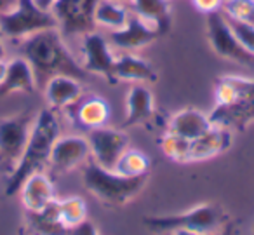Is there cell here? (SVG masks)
Listing matches in <instances>:
<instances>
[{"instance_id": "cell-22", "label": "cell", "mask_w": 254, "mask_h": 235, "mask_svg": "<svg viewBox=\"0 0 254 235\" xmlns=\"http://www.w3.org/2000/svg\"><path fill=\"white\" fill-rule=\"evenodd\" d=\"M26 230L30 235H66L68 228L61 221L58 199L40 211H26Z\"/></svg>"}, {"instance_id": "cell-29", "label": "cell", "mask_w": 254, "mask_h": 235, "mask_svg": "<svg viewBox=\"0 0 254 235\" xmlns=\"http://www.w3.org/2000/svg\"><path fill=\"white\" fill-rule=\"evenodd\" d=\"M228 23H230V28L235 33L237 40L242 44V47L247 53L254 56V25L242 23V21H233V19H228Z\"/></svg>"}, {"instance_id": "cell-10", "label": "cell", "mask_w": 254, "mask_h": 235, "mask_svg": "<svg viewBox=\"0 0 254 235\" xmlns=\"http://www.w3.org/2000/svg\"><path fill=\"white\" fill-rule=\"evenodd\" d=\"M80 65L89 75H99L108 82H115L117 53L110 44L108 37L99 32H89L80 37Z\"/></svg>"}, {"instance_id": "cell-36", "label": "cell", "mask_w": 254, "mask_h": 235, "mask_svg": "<svg viewBox=\"0 0 254 235\" xmlns=\"http://www.w3.org/2000/svg\"><path fill=\"white\" fill-rule=\"evenodd\" d=\"M216 235H235V234H233L232 230H228V228H226V230H223V232H218Z\"/></svg>"}, {"instance_id": "cell-13", "label": "cell", "mask_w": 254, "mask_h": 235, "mask_svg": "<svg viewBox=\"0 0 254 235\" xmlns=\"http://www.w3.org/2000/svg\"><path fill=\"white\" fill-rule=\"evenodd\" d=\"M159 37L160 33L153 26H150L148 23H145L131 12V16L122 28L110 32L108 40L113 49L119 53H136V51L155 42Z\"/></svg>"}, {"instance_id": "cell-4", "label": "cell", "mask_w": 254, "mask_h": 235, "mask_svg": "<svg viewBox=\"0 0 254 235\" xmlns=\"http://www.w3.org/2000/svg\"><path fill=\"white\" fill-rule=\"evenodd\" d=\"M58 28L51 9H42L35 0H18L14 9L0 14V35L4 40H21L42 32Z\"/></svg>"}, {"instance_id": "cell-31", "label": "cell", "mask_w": 254, "mask_h": 235, "mask_svg": "<svg viewBox=\"0 0 254 235\" xmlns=\"http://www.w3.org/2000/svg\"><path fill=\"white\" fill-rule=\"evenodd\" d=\"M66 235H99V234H98V228L94 227V223L85 220V221H82V223L75 225V227L68 228Z\"/></svg>"}, {"instance_id": "cell-21", "label": "cell", "mask_w": 254, "mask_h": 235, "mask_svg": "<svg viewBox=\"0 0 254 235\" xmlns=\"http://www.w3.org/2000/svg\"><path fill=\"white\" fill-rule=\"evenodd\" d=\"M230 145H232V134H230V129L212 126L207 133H204L202 136H198L197 140L191 141L190 162L209 160V158L223 154Z\"/></svg>"}, {"instance_id": "cell-16", "label": "cell", "mask_w": 254, "mask_h": 235, "mask_svg": "<svg viewBox=\"0 0 254 235\" xmlns=\"http://www.w3.org/2000/svg\"><path fill=\"white\" fill-rule=\"evenodd\" d=\"M21 204L26 211H40L56 200V190L54 183L44 171L33 172L23 181L19 188Z\"/></svg>"}, {"instance_id": "cell-32", "label": "cell", "mask_w": 254, "mask_h": 235, "mask_svg": "<svg viewBox=\"0 0 254 235\" xmlns=\"http://www.w3.org/2000/svg\"><path fill=\"white\" fill-rule=\"evenodd\" d=\"M16 4H18V0H0V14L14 9Z\"/></svg>"}, {"instance_id": "cell-11", "label": "cell", "mask_w": 254, "mask_h": 235, "mask_svg": "<svg viewBox=\"0 0 254 235\" xmlns=\"http://www.w3.org/2000/svg\"><path fill=\"white\" fill-rule=\"evenodd\" d=\"M87 141L91 147V158L105 169H115L120 155L131 147L129 136L122 129L108 126L91 129Z\"/></svg>"}, {"instance_id": "cell-18", "label": "cell", "mask_w": 254, "mask_h": 235, "mask_svg": "<svg viewBox=\"0 0 254 235\" xmlns=\"http://www.w3.org/2000/svg\"><path fill=\"white\" fill-rule=\"evenodd\" d=\"M212 127L209 115L197 108H185L176 112L169 119L167 124V131L178 136L185 138L188 141L197 140L198 136H202L204 133H207Z\"/></svg>"}, {"instance_id": "cell-17", "label": "cell", "mask_w": 254, "mask_h": 235, "mask_svg": "<svg viewBox=\"0 0 254 235\" xmlns=\"http://www.w3.org/2000/svg\"><path fill=\"white\" fill-rule=\"evenodd\" d=\"M155 112V101L148 84H132L126 96V122L124 127L145 124Z\"/></svg>"}, {"instance_id": "cell-12", "label": "cell", "mask_w": 254, "mask_h": 235, "mask_svg": "<svg viewBox=\"0 0 254 235\" xmlns=\"http://www.w3.org/2000/svg\"><path fill=\"white\" fill-rule=\"evenodd\" d=\"M89 158H91V147L87 138L80 134H68V136L61 134L51 152L49 165L58 172H68L84 165Z\"/></svg>"}, {"instance_id": "cell-20", "label": "cell", "mask_w": 254, "mask_h": 235, "mask_svg": "<svg viewBox=\"0 0 254 235\" xmlns=\"http://www.w3.org/2000/svg\"><path fill=\"white\" fill-rule=\"evenodd\" d=\"M115 82H132V84H150L155 80V70L146 60L134 53H117Z\"/></svg>"}, {"instance_id": "cell-9", "label": "cell", "mask_w": 254, "mask_h": 235, "mask_svg": "<svg viewBox=\"0 0 254 235\" xmlns=\"http://www.w3.org/2000/svg\"><path fill=\"white\" fill-rule=\"evenodd\" d=\"M37 113L23 112L0 119V162L14 169L28 143Z\"/></svg>"}, {"instance_id": "cell-6", "label": "cell", "mask_w": 254, "mask_h": 235, "mask_svg": "<svg viewBox=\"0 0 254 235\" xmlns=\"http://www.w3.org/2000/svg\"><path fill=\"white\" fill-rule=\"evenodd\" d=\"M237 96L228 105H216L209 113L212 126L225 129H244L254 122V78L235 75Z\"/></svg>"}, {"instance_id": "cell-24", "label": "cell", "mask_w": 254, "mask_h": 235, "mask_svg": "<svg viewBox=\"0 0 254 235\" xmlns=\"http://www.w3.org/2000/svg\"><path fill=\"white\" fill-rule=\"evenodd\" d=\"M131 16V9L127 7V4H120L115 0H99L94 11V23L96 28L101 26L110 32L122 28Z\"/></svg>"}, {"instance_id": "cell-14", "label": "cell", "mask_w": 254, "mask_h": 235, "mask_svg": "<svg viewBox=\"0 0 254 235\" xmlns=\"http://www.w3.org/2000/svg\"><path fill=\"white\" fill-rule=\"evenodd\" d=\"M84 96L82 80L70 75H54L44 84V98L54 112L75 106Z\"/></svg>"}, {"instance_id": "cell-35", "label": "cell", "mask_w": 254, "mask_h": 235, "mask_svg": "<svg viewBox=\"0 0 254 235\" xmlns=\"http://www.w3.org/2000/svg\"><path fill=\"white\" fill-rule=\"evenodd\" d=\"M0 60H5V46H4L2 35H0Z\"/></svg>"}, {"instance_id": "cell-3", "label": "cell", "mask_w": 254, "mask_h": 235, "mask_svg": "<svg viewBox=\"0 0 254 235\" xmlns=\"http://www.w3.org/2000/svg\"><path fill=\"white\" fill-rule=\"evenodd\" d=\"M82 181L99 202L105 206L120 207L141 193L148 183V174L129 178L119 174L113 169L101 167L92 158H89L82 169Z\"/></svg>"}, {"instance_id": "cell-34", "label": "cell", "mask_w": 254, "mask_h": 235, "mask_svg": "<svg viewBox=\"0 0 254 235\" xmlns=\"http://www.w3.org/2000/svg\"><path fill=\"white\" fill-rule=\"evenodd\" d=\"M37 4L40 5V7L42 9H51L54 5V2H56V0H35Z\"/></svg>"}, {"instance_id": "cell-5", "label": "cell", "mask_w": 254, "mask_h": 235, "mask_svg": "<svg viewBox=\"0 0 254 235\" xmlns=\"http://www.w3.org/2000/svg\"><path fill=\"white\" fill-rule=\"evenodd\" d=\"M143 223L152 230L160 234H171L174 230H197L204 234L218 230L223 223V213L218 206L212 204H200L185 213L169 214V216H148Z\"/></svg>"}, {"instance_id": "cell-26", "label": "cell", "mask_w": 254, "mask_h": 235, "mask_svg": "<svg viewBox=\"0 0 254 235\" xmlns=\"http://www.w3.org/2000/svg\"><path fill=\"white\" fill-rule=\"evenodd\" d=\"M58 209H60L61 221H63L66 228H71L87 220V204L78 195H71L66 197V199L58 200Z\"/></svg>"}, {"instance_id": "cell-1", "label": "cell", "mask_w": 254, "mask_h": 235, "mask_svg": "<svg viewBox=\"0 0 254 235\" xmlns=\"http://www.w3.org/2000/svg\"><path fill=\"white\" fill-rule=\"evenodd\" d=\"M21 56L32 65L37 82L46 84L54 75H70L78 80H87L91 75L82 68L80 61L71 54L66 40L58 28L42 30L19 42Z\"/></svg>"}, {"instance_id": "cell-33", "label": "cell", "mask_w": 254, "mask_h": 235, "mask_svg": "<svg viewBox=\"0 0 254 235\" xmlns=\"http://www.w3.org/2000/svg\"><path fill=\"white\" fill-rule=\"evenodd\" d=\"M171 235H209V234H204V232H197V230H174L171 232Z\"/></svg>"}, {"instance_id": "cell-2", "label": "cell", "mask_w": 254, "mask_h": 235, "mask_svg": "<svg viewBox=\"0 0 254 235\" xmlns=\"http://www.w3.org/2000/svg\"><path fill=\"white\" fill-rule=\"evenodd\" d=\"M61 136V122L58 112L46 106L40 112H37L35 122L32 126L28 143L25 147L19 162L11 171L5 185V195H16L21 188L23 181L33 172L44 171L49 164L51 152L56 143V140Z\"/></svg>"}, {"instance_id": "cell-8", "label": "cell", "mask_w": 254, "mask_h": 235, "mask_svg": "<svg viewBox=\"0 0 254 235\" xmlns=\"http://www.w3.org/2000/svg\"><path fill=\"white\" fill-rule=\"evenodd\" d=\"M99 0H56L51 7L61 35L82 37L94 32V11Z\"/></svg>"}, {"instance_id": "cell-7", "label": "cell", "mask_w": 254, "mask_h": 235, "mask_svg": "<svg viewBox=\"0 0 254 235\" xmlns=\"http://www.w3.org/2000/svg\"><path fill=\"white\" fill-rule=\"evenodd\" d=\"M205 23H207L205 26H207L209 46L214 51V54L242 67H254V56L247 53L242 44L237 40L233 30L230 28L228 19L221 11L205 14Z\"/></svg>"}, {"instance_id": "cell-28", "label": "cell", "mask_w": 254, "mask_h": 235, "mask_svg": "<svg viewBox=\"0 0 254 235\" xmlns=\"http://www.w3.org/2000/svg\"><path fill=\"white\" fill-rule=\"evenodd\" d=\"M221 12L233 21L254 25V0H225Z\"/></svg>"}, {"instance_id": "cell-27", "label": "cell", "mask_w": 254, "mask_h": 235, "mask_svg": "<svg viewBox=\"0 0 254 235\" xmlns=\"http://www.w3.org/2000/svg\"><path fill=\"white\" fill-rule=\"evenodd\" d=\"M160 147H162V152L166 154L167 158L174 162H190V147L191 141L185 140V138L178 136V134H173L167 131L166 134L160 140Z\"/></svg>"}, {"instance_id": "cell-23", "label": "cell", "mask_w": 254, "mask_h": 235, "mask_svg": "<svg viewBox=\"0 0 254 235\" xmlns=\"http://www.w3.org/2000/svg\"><path fill=\"white\" fill-rule=\"evenodd\" d=\"M110 105L101 96H89L84 101L77 103V120L85 129H96V127L106 126L110 119Z\"/></svg>"}, {"instance_id": "cell-37", "label": "cell", "mask_w": 254, "mask_h": 235, "mask_svg": "<svg viewBox=\"0 0 254 235\" xmlns=\"http://www.w3.org/2000/svg\"><path fill=\"white\" fill-rule=\"evenodd\" d=\"M115 2H120V4H131V0H115Z\"/></svg>"}, {"instance_id": "cell-25", "label": "cell", "mask_w": 254, "mask_h": 235, "mask_svg": "<svg viewBox=\"0 0 254 235\" xmlns=\"http://www.w3.org/2000/svg\"><path fill=\"white\" fill-rule=\"evenodd\" d=\"M150 157L146 154H143L141 150L136 148H127L122 155H120L119 162L115 164V169L119 174L129 176V178H136V176H145L150 172Z\"/></svg>"}, {"instance_id": "cell-19", "label": "cell", "mask_w": 254, "mask_h": 235, "mask_svg": "<svg viewBox=\"0 0 254 235\" xmlns=\"http://www.w3.org/2000/svg\"><path fill=\"white\" fill-rule=\"evenodd\" d=\"M131 12L166 35L173 21L171 0H131Z\"/></svg>"}, {"instance_id": "cell-38", "label": "cell", "mask_w": 254, "mask_h": 235, "mask_svg": "<svg viewBox=\"0 0 254 235\" xmlns=\"http://www.w3.org/2000/svg\"><path fill=\"white\" fill-rule=\"evenodd\" d=\"M160 235H171V234H160Z\"/></svg>"}, {"instance_id": "cell-15", "label": "cell", "mask_w": 254, "mask_h": 235, "mask_svg": "<svg viewBox=\"0 0 254 235\" xmlns=\"http://www.w3.org/2000/svg\"><path fill=\"white\" fill-rule=\"evenodd\" d=\"M39 87L35 72L32 65L23 56H16L12 60H7V72H5L4 82L0 84V98L11 96L14 92H25L33 94Z\"/></svg>"}, {"instance_id": "cell-30", "label": "cell", "mask_w": 254, "mask_h": 235, "mask_svg": "<svg viewBox=\"0 0 254 235\" xmlns=\"http://www.w3.org/2000/svg\"><path fill=\"white\" fill-rule=\"evenodd\" d=\"M198 12L202 14H211V12H219L225 4V0H191Z\"/></svg>"}]
</instances>
